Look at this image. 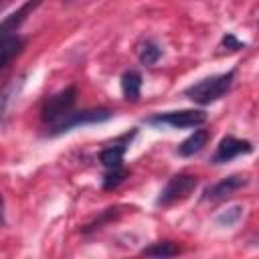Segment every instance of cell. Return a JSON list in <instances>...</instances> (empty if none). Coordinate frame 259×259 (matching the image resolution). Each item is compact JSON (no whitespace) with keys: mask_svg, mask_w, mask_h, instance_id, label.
<instances>
[{"mask_svg":"<svg viewBox=\"0 0 259 259\" xmlns=\"http://www.w3.org/2000/svg\"><path fill=\"white\" fill-rule=\"evenodd\" d=\"M235 75H237L235 69H231V71H227V73H219V75L204 77V79H200V81L188 85V87L184 89V95H186L190 101L198 103V105H210V103L223 99V97L231 91V87H233V83H235Z\"/></svg>","mask_w":259,"mask_h":259,"instance_id":"cell-1","label":"cell"},{"mask_svg":"<svg viewBox=\"0 0 259 259\" xmlns=\"http://www.w3.org/2000/svg\"><path fill=\"white\" fill-rule=\"evenodd\" d=\"M251 152H253V144L249 140H239L235 136H225L219 142L210 162L212 164H227V162H231V160H235L243 154H251Z\"/></svg>","mask_w":259,"mask_h":259,"instance_id":"cell-6","label":"cell"},{"mask_svg":"<svg viewBox=\"0 0 259 259\" xmlns=\"http://www.w3.org/2000/svg\"><path fill=\"white\" fill-rule=\"evenodd\" d=\"M196 186H198V178L196 176H192V174H176L160 190V194L156 198V204L158 206H170V204H174L178 200H184Z\"/></svg>","mask_w":259,"mask_h":259,"instance_id":"cell-5","label":"cell"},{"mask_svg":"<svg viewBox=\"0 0 259 259\" xmlns=\"http://www.w3.org/2000/svg\"><path fill=\"white\" fill-rule=\"evenodd\" d=\"M127 178V170L123 166L117 168H107V172L103 174V190H115L123 180Z\"/></svg>","mask_w":259,"mask_h":259,"instance_id":"cell-15","label":"cell"},{"mask_svg":"<svg viewBox=\"0 0 259 259\" xmlns=\"http://www.w3.org/2000/svg\"><path fill=\"white\" fill-rule=\"evenodd\" d=\"M119 85H121V93L127 101H138L140 93H142V73L136 69L125 71L119 79Z\"/></svg>","mask_w":259,"mask_h":259,"instance_id":"cell-11","label":"cell"},{"mask_svg":"<svg viewBox=\"0 0 259 259\" xmlns=\"http://www.w3.org/2000/svg\"><path fill=\"white\" fill-rule=\"evenodd\" d=\"M136 53H138V59H140L142 65L152 67V65H156V63L160 61V57H162V47H160L154 38H142V40L138 42V47H136Z\"/></svg>","mask_w":259,"mask_h":259,"instance_id":"cell-12","label":"cell"},{"mask_svg":"<svg viewBox=\"0 0 259 259\" xmlns=\"http://www.w3.org/2000/svg\"><path fill=\"white\" fill-rule=\"evenodd\" d=\"M178 253H180V247L172 241H160V243H154L142 249V255H148V257H172Z\"/></svg>","mask_w":259,"mask_h":259,"instance_id":"cell-14","label":"cell"},{"mask_svg":"<svg viewBox=\"0 0 259 259\" xmlns=\"http://www.w3.org/2000/svg\"><path fill=\"white\" fill-rule=\"evenodd\" d=\"M241 217H243V206L241 204H233V206H229V208H225V210H221L217 214V223L221 227H233V225H237L241 221Z\"/></svg>","mask_w":259,"mask_h":259,"instance_id":"cell-16","label":"cell"},{"mask_svg":"<svg viewBox=\"0 0 259 259\" xmlns=\"http://www.w3.org/2000/svg\"><path fill=\"white\" fill-rule=\"evenodd\" d=\"M75 101H77V89L71 85V87H65L61 89L59 93L51 95L42 109H40V119L47 123V125H53L55 121H59L61 117H65L69 111H73L75 107Z\"/></svg>","mask_w":259,"mask_h":259,"instance_id":"cell-4","label":"cell"},{"mask_svg":"<svg viewBox=\"0 0 259 259\" xmlns=\"http://www.w3.org/2000/svg\"><path fill=\"white\" fill-rule=\"evenodd\" d=\"M245 184H247V178H245V176H241V174H231V176H227V178H223V180H219V182L206 186L204 192H202V198H204V200H219V198H225V196H229L231 192L243 188Z\"/></svg>","mask_w":259,"mask_h":259,"instance_id":"cell-8","label":"cell"},{"mask_svg":"<svg viewBox=\"0 0 259 259\" xmlns=\"http://www.w3.org/2000/svg\"><path fill=\"white\" fill-rule=\"evenodd\" d=\"M40 2L42 0H26L18 10H14V12H10L4 20H2V34H10V32H16V28L40 6Z\"/></svg>","mask_w":259,"mask_h":259,"instance_id":"cell-9","label":"cell"},{"mask_svg":"<svg viewBox=\"0 0 259 259\" xmlns=\"http://www.w3.org/2000/svg\"><path fill=\"white\" fill-rule=\"evenodd\" d=\"M134 136H136V130L132 134H125V136L117 138L111 146H107V148H103L99 152V162L105 166V170L107 168L123 166V156H125V150H127V146H130V142H132Z\"/></svg>","mask_w":259,"mask_h":259,"instance_id":"cell-7","label":"cell"},{"mask_svg":"<svg viewBox=\"0 0 259 259\" xmlns=\"http://www.w3.org/2000/svg\"><path fill=\"white\" fill-rule=\"evenodd\" d=\"M221 47H225L229 51H241V49H245V42H241L233 32H227L221 40Z\"/></svg>","mask_w":259,"mask_h":259,"instance_id":"cell-17","label":"cell"},{"mask_svg":"<svg viewBox=\"0 0 259 259\" xmlns=\"http://www.w3.org/2000/svg\"><path fill=\"white\" fill-rule=\"evenodd\" d=\"M111 117H113V111L107 109V107H91V109H81V111L73 109L65 117L55 121L53 125H47V134L49 136H61V134H67V132H71L75 127L103 123V121H107Z\"/></svg>","mask_w":259,"mask_h":259,"instance_id":"cell-2","label":"cell"},{"mask_svg":"<svg viewBox=\"0 0 259 259\" xmlns=\"http://www.w3.org/2000/svg\"><path fill=\"white\" fill-rule=\"evenodd\" d=\"M24 47V40L18 36V34H2V69H6L10 65V61L22 51Z\"/></svg>","mask_w":259,"mask_h":259,"instance_id":"cell-13","label":"cell"},{"mask_svg":"<svg viewBox=\"0 0 259 259\" xmlns=\"http://www.w3.org/2000/svg\"><path fill=\"white\" fill-rule=\"evenodd\" d=\"M206 121V113L202 109H176V111H162L146 117L148 125H168L174 130L198 127Z\"/></svg>","mask_w":259,"mask_h":259,"instance_id":"cell-3","label":"cell"},{"mask_svg":"<svg viewBox=\"0 0 259 259\" xmlns=\"http://www.w3.org/2000/svg\"><path fill=\"white\" fill-rule=\"evenodd\" d=\"M208 132L206 130H194L178 148H176V152H178V156H182V158H190V156H194V154H198L204 146H206V142H208Z\"/></svg>","mask_w":259,"mask_h":259,"instance_id":"cell-10","label":"cell"}]
</instances>
